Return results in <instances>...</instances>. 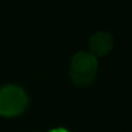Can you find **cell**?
I'll return each instance as SVG.
<instances>
[{
  "label": "cell",
  "mask_w": 132,
  "mask_h": 132,
  "mask_svg": "<svg viewBox=\"0 0 132 132\" xmlns=\"http://www.w3.org/2000/svg\"><path fill=\"white\" fill-rule=\"evenodd\" d=\"M98 70V58L88 51L77 52L70 61V80L77 87H87L96 79Z\"/></svg>",
  "instance_id": "cell-1"
},
{
  "label": "cell",
  "mask_w": 132,
  "mask_h": 132,
  "mask_svg": "<svg viewBox=\"0 0 132 132\" xmlns=\"http://www.w3.org/2000/svg\"><path fill=\"white\" fill-rule=\"evenodd\" d=\"M29 106L26 91L17 84H7L0 88V117L16 118L22 115Z\"/></svg>",
  "instance_id": "cell-2"
},
{
  "label": "cell",
  "mask_w": 132,
  "mask_h": 132,
  "mask_svg": "<svg viewBox=\"0 0 132 132\" xmlns=\"http://www.w3.org/2000/svg\"><path fill=\"white\" fill-rule=\"evenodd\" d=\"M114 48V38L108 31H97L95 32L88 42V52L92 53L96 58L104 57L109 54Z\"/></svg>",
  "instance_id": "cell-3"
},
{
  "label": "cell",
  "mask_w": 132,
  "mask_h": 132,
  "mask_svg": "<svg viewBox=\"0 0 132 132\" xmlns=\"http://www.w3.org/2000/svg\"><path fill=\"white\" fill-rule=\"evenodd\" d=\"M48 132H70V131L68 128H63V127H56V128L49 129Z\"/></svg>",
  "instance_id": "cell-4"
},
{
  "label": "cell",
  "mask_w": 132,
  "mask_h": 132,
  "mask_svg": "<svg viewBox=\"0 0 132 132\" xmlns=\"http://www.w3.org/2000/svg\"><path fill=\"white\" fill-rule=\"evenodd\" d=\"M34 132H38V131H34Z\"/></svg>",
  "instance_id": "cell-5"
}]
</instances>
